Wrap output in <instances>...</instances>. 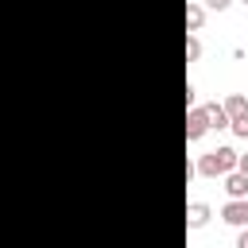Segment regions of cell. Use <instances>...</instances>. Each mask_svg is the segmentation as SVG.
<instances>
[{"label": "cell", "instance_id": "cell-14", "mask_svg": "<svg viewBox=\"0 0 248 248\" xmlns=\"http://www.w3.org/2000/svg\"><path fill=\"white\" fill-rule=\"evenodd\" d=\"M240 4H244V8H248V0H240Z\"/></svg>", "mask_w": 248, "mask_h": 248}, {"label": "cell", "instance_id": "cell-10", "mask_svg": "<svg viewBox=\"0 0 248 248\" xmlns=\"http://www.w3.org/2000/svg\"><path fill=\"white\" fill-rule=\"evenodd\" d=\"M229 128H232V132H236L240 140H248V112H240V116H232V120H229Z\"/></svg>", "mask_w": 248, "mask_h": 248}, {"label": "cell", "instance_id": "cell-12", "mask_svg": "<svg viewBox=\"0 0 248 248\" xmlns=\"http://www.w3.org/2000/svg\"><path fill=\"white\" fill-rule=\"evenodd\" d=\"M236 170H240V174L248 178V155H236Z\"/></svg>", "mask_w": 248, "mask_h": 248}, {"label": "cell", "instance_id": "cell-8", "mask_svg": "<svg viewBox=\"0 0 248 248\" xmlns=\"http://www.w3.org/2000/svg\"><path fill=\"white\" fill-rule=\"evenodd\" d=\"M221 108H225V116L232 120V116H240V112H248V97H244V93H229Z\"/></svg>", "mask_w": 248, "mask_h": 248}, {"label": "cell", "instance_id": "cell-4", "mask_svg": "<svg viewBox=\"0 0 248 248\" xmlns=\"http://www.w3.org/2000/svg\"><path fill=\"white\" fill-rule=\"evenodd\" d=\"M209 217H213V209H209L205 202H190V205H186V229H205Z\"/></svg>", "mask_w": 248, "mask_h": 248}, {"label": "cell", "instance_id": "cell-13", "mask_svg": "<svg viewBox=\"0 0 248 248\" xmlns=\"http://www.w3.org/2000/svg\"><path fill=\"white\" fill-rule=\"evenodd\" d=\"M236 248H248V229H240V232H236Z\"/></svg>", "mask_w": 248, "mask_h": 248}, {"label": "cell", "instance_id": "cell-5", "mask_svg": "<svg viewBox=\"0 0 248 248\" xmlns=\"http://www.w3.org/2000/svg\"><path fill=\"white\" fill-rule=\"evenodd\" d=\"M225 194H229V202L248 198V178H244L240 170H229V174H225Z\"/></svg>", "mask_w": 248, "mask_h": 248}, {"label": "cell", "instance_id": "cell-9", "mask_svg": "<svg viewBox=\"0 0 248 248\" xmlns=\"http://www.w3.org/2000/svg\"><path fill=\"white\" fill-rule=\"evenodd\" d=\"M198 58H202V39L186 35V62H198Z\"/></svg>", "mask_w": 248, "mask_h": 248}, {"label": "cell", "instance_id": "cell-11", "mask_svg": "<svg viewBox=\"0 0 248 248\" xmlns=\"http://www.w3.org/2000/svg\"><path fill=\"white\" fill-rule=\"evenodd\" d=\"M232 0H202V8H209V12H225Z\"/></svg>", "mask_w": 248, "mask_h": 248}, {"label": "cell", "instance_id": "cell-3", "mask_svg": "<svg viewBox=\"0 0 248 248\" xmlns=\"http://www.w3.org/2000/svg\"><path fill=\"white\" fill-rule=\"evenodd\" d=\"M205 132H209V124H205V112H202V105H194V108L186 112V140H190V143H198Z\"/></svg>", "mask_w": 248, "mask_h": 248}, {"label": "cell", "instance_id": "cell-1", "mask_svg": "<svg viewBox=\"0 0 248 248\" xmlns=\"http://www.w3.org/2000/svg\"><path fill=\"white\" fill-rule=\"evenodd\" d=\"M229 170H236V151L232 147H213V151L198 155V163H194V174H202V178H225Z\"/></svg>", "mask_w": 248, "mask_h": 248}, {"label": "cell", "instance_id": "cell-7", "mask_svg": "<svg viewBox=\"0 0 248 248\" xmlns=\"http://www.w3.org/2000/svg\"><path fill=\"white\" fill-rule=\"evenodd\" d=\"M202 27H205V8L190 0V4H186V31L194 35V31H202Z\"/></svg>", "mask_w": 248, "mask_h": 248}, {"label": "cell", "instance_id": "cell-6", "mask_svg": "<svg viewBox=\"0 0 248 248\" xmlns=\"http://www.w3.org/2000/svg\"><path fill=\"white\" fill-rule=\"evenodd\" d=\"M202 112H205V124H209L213 132H221V128H229V116H225V108H221L217 101H209V105H202Z\"/></svg>", "mask_w": 248, "mask_h": 248}, {"label": "cell", "instance_id": "cell-2", "mask_svg": "<svg viewBox=\"0 0 248 248\" xmlns=\"http://www.w3.org/2000/svg\"><path fill=\"white\" fill-rule=\"evenodd\" d=\"M221 221L232 225V229H248V198H240V202H225V205H221Z\"/></svg>", "mask_w": 248, "mask_h": 248}]
</instances>
